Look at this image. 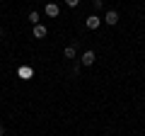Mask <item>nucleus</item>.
Instances as JSON below:
<instances>
[{
    "instance_id": "f03ea898",
    "label": "nucleus",
    "mask_w": 145,
    "mask_h": 136,
    "mask_svg": "<svg viewBox=\"0 0 145 136\" xmlns=\"http://www.w3.org/2000/svg\"><path fill=\"white\" fill-rule=\"evenodd\" d=\"M94 61H97L94 51H85V53H82V58H80V66H92Z\"/></svg>"
},
{
    "instance_id": "39448f33",
    "label": "nucleus",
    "mask_w": 145,
    "mask_h": 136,
    "mask_svg": "<svg viewBox=\"0 0 145 136\" xmlns=\"http://www.w3.org/2000/svg\"><path fill=\"white\" fill-rule=\"evenodd\" d=\"M34 37L36 39H44V37H46V27H44V24H34Z\"/></svg>"
},
{
    "instance_id": "1a4fd4ad",
    "label": "nucleus",
    "mask_w": 145,
    "mask_h": 136,
    "mask_svg": "<svg viewBox=\"0 0 145 136\" xmlns=\"http://www.w3.org/2000/svg\"><path fill=\"white\" fill-rule=\"evenodd\" d=\"M3 134H5V126H3V124H0V136H3Z\"/></svg>"
},
{
    "instance_id": "20e7f679",
    "label": "nucleus",
    "mask_w": 145,
    "mask_h": 136,
    "mask_svg": "<svg viewBox=\"0 0 145 136\" xmlns=\"http://www.w3.org/2000/svg\"><path fill=\"white\" fill-rule=\"evenodd\" d=\"M44 12H46L48 17H58V15H61V7H58L56 3H48V5H46V10H44Z\"/></svg>"
},
{
    "instance_id": "0eeeda50",
    "label": "nucleus",
    "mask_w": 145,
    "mask_h": 136,
    "mask_svg": "<svg viewBox=\"0 0 145 136\" xmlns=\"http://www.w3.org/2000/svg\"><path fill=\"white\" fill-rule=\"evenodd\" d=\"M29 22H31V24H39V12H36V10L29 12Z\"/></svg>"
},
{
    "instance_id": "f257e3e1",
    "label": "nucleus",
    "mask_w": 145,
    "mask_h": 136,
    "mask_svg": "<svg viewBox=\"0 0 145 136\" xmlns=\"http://www.w3.org/2000/svg\"><path fill=\"white\" fill-rule=\"evenodd\" d=\"M104 22H106L109 27H114V24H119V12H116V10H109L106 15H104Z\"/></svg>"
},
{
    "instance_id": "7ed1b4c3",
    "label": "nucleus",
    "mask_w": 145,
    "mask_h": 136,
    "mask_svg": "<svg viewBox=\"0 0 145 136\" xmlns=\"http://www.w3.org/2000/svg\"><path fill=\"white\" fill-rule=\"evenodd\" d=\"M99 24H102V20H99L97 15H89L87 20H85V27H87V29H97Z\"/></svg>"
},
{
    "instance_id": "6e6552de",
    "label": "nucleus",
    "mask_w": 145,
    "mask_h": 136,
    "mask_svg": "<svg viewBox=\"0 0 145 136\" xmlns=\"http://www.w3.org/2000/svg\"><path fill=\"white\" fill-rule=\"evenodd\" d=\"M65 5H68V7H78L80 0H65Z\"/></svg>"
},
{
    "instance_id": "423d86ee",
    "label": "nucleus",
    "mask_w": 145,
    "mask_h": 136,
    "mask_svg": "<svg viewBox=\"0 0 145 136\" xmlns=\"http://www.w3.org/2000/svg\"><path fill=\"white\" fill-rule=\"evenodd\" d=\"M63 53H65V58H75V53H78V51H75V46H65V51H63Z\"/></svg>"
},
{
    "instance_id": "9d476101",
    "label": "nucleus",
    "mask_w": 145,
    "mask_h": 136,
    "mask_svg": "<svg viewBox=\"0 0 145 136\" xmlns=\"http://www.w3.org/2000/svg\"><path fill=\"white\" fill-rule=\"evenodd\" d=\"M0 37H3V29H0Z\"/></svg>"
}]
</instances>
